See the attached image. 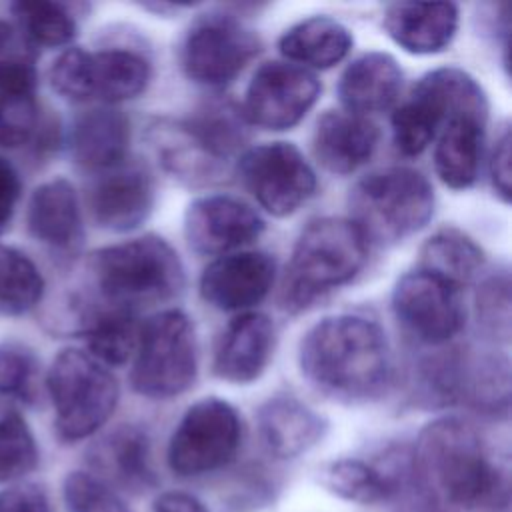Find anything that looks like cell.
Here are the masks:
<instances>
[{
    "mask_svg": "<svg viewBox=\"0 0 512 512\" xmlns=\"http://www.w3.org/2000/svg\"><path fill=\"white\" fill-rule=\"evenodd\" d=\"M298 364L312 388L346 404L380 398L392 372L386 332L376 320L358 314L326 316L308 328Z\"/></svg>",
    "mask_w": 512,
    "mask_h": 512,
    "instance_id": "cell-1",
    "label": "cell"
},
{
    "mask_svg": "<svg viewBox=\"0 0 512 512\" xmlns=\"http://www.w3.org/2000/svg\"><path fill=\"white\" fill-rule=\"evenodd\" d=\"M410 452L420 482L442 506L478 510L506 502V478L468 420L460 416L430 420Z\"/></svg>",
    "mask_w": 512,
    "mask_h": 512,
    "instance_id": "cell-2",
    "label": "cell"
},
{
    "mask_svg": "<svg viewBox=\"0 0 512 512\" xmlns=\"http://www.w3.org/2000/svg\"><path fill=\"white\" fill-rule=\"evenodd\" d=\"M88 270L104 306L128 312L172 300L186 282L178 252L156 234L98 248Z\"/></svg>",
    "mask_w": 512,
    "mask_h": 512,
    "instance_id": "cell-3",
    "label": "cell"
},
{
    "mask_svg": "<svg viewBox=\"0 0 512 512\" xmlns=\"http://www.w3.org/2000/svg\"><path fill=\"white\" fill-rule=\"evenodd\" d=\"M368 260V242L340 216L310 220L292 248L282 282V306L296 314L352 282Z\"/></svg>",
    "mask_w": 512,
    "mask_h": 512,
    "instance_id": "cell-4",
    "label": "cell"
},
{
    "mask_svg": "<svg viewBox=\"0 0 512 512\" xmlns=\"http://www.w3.org/2000/svg\"><path fill=\"white\" fill-rule=\"evenodd\" d=\"M436 196L428 178L404 166L384 168L360 178L348 196V220L364 240L378 246L402 242L434 216Z\"/></svg>",
    "mask_w": 512,
    "mask_h": 512,
    "instance_id": "cell-5",
    "label": "cell"
},
{
    "mask_svg": "<svg viewBox=\"0 0 512 512\" xmlns=\"http://www.w3.org/2000/svg\"><path fill=\"white\" fill-rule=\"evenodd\" d=\"M46 390L54 408V430L68 444L96 434L120 398L112 372L78 348L56 354L46 374Z\"/></svg>",
    "mask_w": 512,
    "mask_h": 512,
    "instance_id": "cell-6",
    "label": "cell"
},
{
    "mask_svg": "<svg viewBox=\"0 0 512 512\" xmlns=\"http://www.w3.org/2000/svg\"><path fill=\"white\" fill-rule=\"evenodd\" d=\"M196 376L198 340L188 314L168 308L142 322L130 370L132 390L150 400H168L190 390Z\"/></svg>",
    "mask_w": 512,
    "mask_h": 512,
    "instance_id": "cell-7",
    "label": "cell"
},
{
    "mask_svg": "<svg viewBox=\"0 0 512 512\" xmlns=\"http://www.w3.org/2000/svg\"><path fill=\"white\" fill-rule=\"evenodd\" d=\"M484 108H488L486 92L472 74L456 66L430 70L392 112L394 146L404 156H418L452 112Z\"/></svg>",
    "mask_w": 512,
    "mask_h": 512,
    "instance_id": "cell-8",
    "label": "cell"
},
{
    "mask_svg": "<svg viewBox=\"0 0 512 512\" xmlns=\"http://www.w3.org/2000/svg\"><path fill=\"white\" fill-rule=\"evenodd\" d=\"M48 78L52 88L70 102L114 106L148 88L152 66L140 52L128 48L90 52L72 46L52 62Z\"/></svg>",
    "mask_w": 512,
    "mask_h": 512,
    "instance_id": "cell-9",
    "label": "cell"
},
{
    "mask_svg": "<svg viewBox=\"0 0 512 512\" xmlns=\"http://www.w3.org/2000/svg\"><path fill=\"white\" fill-rule=\"evenodd\" d=\"M242 418L218 396L200 398L178 420L166 448L168 468L180 478H196L228 466L242 446Z\"/></svg>",
    "mask_w": 512,
    "mask_h": 512,
    "instance_id": "cell-10",
    "label": "cell"
},
{
    "mask_svg": "<svg viewBox=\"0 0 512 512\" xmlns=\"http://www.w3.org/2000/svg\"><path fill=\"white\" fill-rule=\"evenodd\" d=\"M260 52L258 34L232 14L196 18L182 38L178 60L188 80L218 88L232 82Z\"/></svg>",
    "mask_w": 512,
    "mask_h": 512,
    "instance_id": "cell-11",
    "label": "cell"
},
{
    "mask_svg": "<svg viewBox=\"0 0 512 512\" xmlns=\"http://www.w3.org/2000/svg\"><path fill=\"white\" fill-rule=\"evenodd\" d=\"M236 174L252 198L276 218L298 212L318 186L314 168L292 142H264L244 150Z\"/></svg>",
    "mask_w": 512,
    "mask_h": 512,
    "instance_id": "cell-12",
    "label": "cell"
},
{
    "mask_svg": "<svg viewBox=\"0 0 512 512\" xmlns=\"http://www.w3.org/2000/svg\"><path fill=\"white\" fill-rule=\"evenodd\" d=\"M392 312L424 346H446L466 324L462 288L422 268L400 276L392 290Z\"/></svg>",
    "mask_w": 512,
    "mask_h": 512,
    "instance_id": "cell-13",
    "label": "cell"
},
{
    "mask_svg": "<svg viewBox=\"0 0 512 512\" xmlns=\"http://www.w3.org/2000/svg\"><path fill=\"white\" fill-rule=\"evenodd\" d=\"M320 92L322 86L314 72L292 62L272 60L252 74L240 110L252 126L290 130L314 108Z\"/></svg>",
    "mask_w": 512,
    "mask_h": 512,
    "instance_id": "cell-14",
    "label": "cell"
},
{
    "mask_svg": "<svg viewBox=\"0 0 512 512\" xmlns=\"http://www.w3.org/2000/svg\"><path fill=\"white\" fill-rule=\"evenodd\" d=\"M264 218L232 194H204L184 212V238L192 252L224 256L252 244L264 232Z\"/></svg>",
    "mask_w": 512,
    "mask_h": 512,
    "instance_id": "cell-15",
    "label": "cell"
},
{
    "mask_svg": "<svg viewBox=\"0 0 512 512\" xmlns=\"http://www.w3.org/2000/svg\"><path fill=\"white\" fill-rule=\"evenodd\" d=\"M156 200L154 178L138 160H126L96 174L86 202L94 224L108 232H130L152 214Z\"/></svg>",
    "mask_w": 512,
    "mask_h": 512,
    "instance_id": "cell-16",
    "label": "cell"
},
{
    "mask_svg": "<svg viewBox=\"0 0 512 512\" xmlns=\"http://www.w3.org/2000/svg\"><path fill=\"white\" fill-rule=\"evenodd\" d=\"M276 278V262L268 252L240 250L214 258L200 274V296L222 312H250L260 304Z\"/></svg>",
    "mask_w": 512,
    "mask_h": 512,
    "instance_id": "cell-17",
    "label": "cell"
},
{
    "mask_svg": "<svg viewBox=\"0 0 512 512\" xmlns=\"http://www.w3.org/2000/svg\"><path fill=\"white\" fill-rule=\"evenodd\" d=\"M86 462L88 472L120 494L140 496L158 486L152 442L146 428L138 424H120L102 434L88 448Z\"/></svg>",
    "mask_w": 512,
    "mask_h": 512,
    "instance_id": "cell-18",
    "label": "cell"
},
{
    "mask_svg": "<svg viewBox=\"0 0 512 512\" xmlns=\"http://www.w3.org/2000/svg\"><path fill=\"white\" fill-rule=\"evenodd\" d=\"M276 346V328L264 312H242L224 328L214 352L212 372L230 384L256 382L268 368Z\"/></svg>",
    "mask_w": 512,
    "mask_h": 512,
    "instance_id": "cell-19",
    "label": "cell"
},
{
    "mask_svg": "<svg viewBox=\"0 0 512 512\" xmlns=\"http://www.w3.org/2000/svg\"><path fill=\"white\" fill-rule=\"evenodd\" d=\"M256 428L266 452L280 460H292L314 446L328 434V420L290 394H278L260 404Z\"/></svg>",
    "mask_w": 512,
    "mask_h": 512,
    "instance_id": "cell-20",
    "label": "cell"
},
{
    "mask_svg": "<svg viewBox=\"0 0 512 512\" xmlns=\"http://www.w3.org/2000/svg\"><path fill=\"white\" fill-rule=\"evenodd\" d=\"M460 24V10L454 2H396L388 4L382 28L404 52L430 56L444 52Z\"/></svg>",
    "mask_w": 512,
    "mask_h": 512,
    "instance_id": "cell-21",
    "label": "cell"
},
{
    "mask_svg": "<svg viewBox=\"0 0 512 512\" xmlns=\"http://www.w3.org/2000/svg\"><path fill=\"white\" fill-rule=\"evenodd\" d=\"M146 138L164 172L186 186H206L222 178L228 162L216 156L184 120H156Z\"/></svg>",
    "mask_w": 512,
    "mask_h": 512,
    "instance_id": "cell-22",
    "label": "cell"
},
{
    "mask_svg": "<svg viewBox=\"0 0 512 512\" xmlns=\"http://www.w3.org/2000/svg\"><path fill=\"white\" fill-rule=\"evenodd\" d=\"M454 404L488 418L510 412V360L494 348L458 350Z\"/></svg>",
    "mask_w": 512,
    "mask_h": 512,
    "instance_id": "cell-23",
    "label": "cell"
},
{
    "mask_svg": "<svg viewBox=\"0 0 512 512\" xmlns=\"http://www.w3.org/2000/svg\"><path fill=\"white\" fill-rule=\"evenodd\" d=\"M488 110H458L442 124L434 144V170L452 190L470 188L482 166Z\"/></svg>",
    "mask_w": 512,
    "mask_h": 512,
    "instance_id": "cell-24",
    "label": "cell"
},
{
    "mask_svg": "<svg viewBox=\"0 0 512 512\" xmlns=\"http://www.w3.org/2000/svg\"><path fill=\"white\" fill-rule=\"evenodd\" d=\"M380 140L378 126L346 110H326L314 128L312 150L318 164L338 176H346L364 166Z\"/></svg>",
    "mask_w": 512,
    "mask_h": 512,
    "instance_id": "cell-25",
    "label": "cell"
},
{
    "mask_svg": "<svg viewBox=\"0 0 512 512\" xmlns=\"http://www.w3.org/2000/svg\"><path fill=\"white\" fill-rule=\"evenodd\" d=\"M130 120L114 106L82 112L70 128V154L88 172L100 174L128 160Z\"/></svg>",
    "mask_w": 512,
    "mask_h": 512,
    "instance_id": "cell-26",
    "label": "cell"
},
{
    "mask_svg": "<svg viewBox=\"0 0 512 512\" xmlns=\"http://www.w3.org/2000/svg\"><path fill=\"white\" fill-rule=\"evenodd\" d=\"M404 74L388 52L372 50L354 58L340 76L338 98L346 112L366 116L392 108L400 96Z\"/></svg>",
    "mask_w": 512,
    "mask_h": 512,
    "instance_id": "cell-27",
    "label": "cell"
},
{
    "mask_svg": "<svg viewBox=\"0 0 512 512\" xmlns=\"http://www.w3.org/2000/svg\"><path fill=\"white\" fill-rule=\"evenodd\" d=\"M30 236L52 250H72L82 240V214L76 188L66 178L40 184L26 208Z\"/></svg>",
    "mask_w": 512,
    "mask_h": 512,
    "instance_id": "cell-28",
    "label": "cell"
},
{
    "mask_svg": "<svg viewBox=\"0 0 512 512\" xmlns=\"http://www.w3.org/2000/svg\"><path fill=\"white\" fill-rule=\"evenodd\" d=\"M354 36L340 20L326 14L308 16L282 32L278 50L286 62L302 68L326 70L342 62L352 50Z\"/></svg>",
    "mask_w": 512,
    "mask_h": 512,
    "instance_id": "cell-29",
    "label": "cell"
},
{
    "mask_svg": "<svg viewBox=\"0 0 512 512\" xmlns=\"http://www.w3.org/2000/svg\"><path fill=\"white\" fill-rule=\"evenodd\" d=\"M142 322L136 312L96 306L82 314L80 334L86 342V352L106 368L122 366L134 358L140 340Z\"/></svg>",
    "mask_w": 512,
    "mask_h": 512,
    "instance_id": "cell-30",
    "label": "cell"
},
{
    "mask_svg": "<svg viewBox=\"0 0 512 512\" xmlns=\"http://www.w3.org/2000/svg\"><path fill=\"white\" fill-rule=\"evenodd\" d=\"M318 482L332 496L360 504L376 506L392 500L394 484L384 466L362 458H336L318 468Z\"/></svg>",
    "mask_w": 512,
    "mask_h": 512,
    "instance_id": "cell-31",
    "label": "cell"
},
{
    "mask_svg": "<svg viewBox=\"0 0 512 512\" xmlns=\"http://www.w3.org/2000/svg\"><path fill=\"white\" fill-rule=\"evenodd\" d=\"M484 264V250L474 238L454 226H446L422 244L418 268L464 288V284H470L480 276Z\"/></svg>",
    "mask_w": 512,
    "mask_h": 512,
    "instance_id": "cell-32",
    "label": "cell"
},
{
    "mask_svg": "<svg viewBox=\"0 0 512 512\" xmlns=\"http://www.w3.org/2000/svg\"><path fill=\"white\" fill-rule=\"evenodd\" d=\"M192 132L222 160H230L248 138V122L230 100H212L200 106L192 116L184 118Z\"/></svg>",
    "mask_w": 512,
    "mask_h": 512,
    "instance_id": "cell-33",
    "label": "cell"
},
{
    "mask_svg": "<svg viewBox=\"0 0 512 512\" xmlns=\"http://www.w3.org/2000/svg\"><path fill=\"white\" fill-rule=\"evenodd\" d=\"M40 460L36 438L20 410L0 400V484H16L36 470Z\"/></svg>",
    "mask_w": 512,
    "mask_h": 512,
    "instance_id": "cell-34",
    "label": "cell"
},
{
    "mask_svg": "<svg viewBox=\"0 0 512 512\" xmlns=\"http://www.w3.org/2000/svg\"><path fill=\"white\" fill-rule=\"evenodd\" d=\"M44 296V278L38 266L18 248L0 244V310L26 314Z\"/></svg>",
    "mask_w": 512,
    "mask_h": 512,
    "instance_id": "cell-35",
    "label": "cell"
},
{
    "mask_svg": "<svg viewBox=\"0 0 512 512\" xmlns=\"http://www.w3.org/2000/svg\"><path fill=\"white\" fill-rule=\"evenodd\" d=\"M14 24L36 48H60L74 40L76 20L66 6L48 0H28L12 4Z\"/></svg>",
    "mask_w": 512,
    "mask_h": 512,
    "instance_id": "cell-36",
    "label": "cell"
},
{
    "mask_svg": "<svg viewBox=\"0 0 512 512\" xmlns=\"http://www.w3.org/2000/svg\"><path fill=\"white\" fill-rule=\"evenodd\" d=\"M40 396V360L16 340L0 344V400L34 404Z\"/></svg>",
    "mask_w": 512,
    "mask_h": 512,
    "instance_id": "cell-37",
    "label": "cell"
},
{
    "mask_svg": "<svg viewBox=\"0 0 512 512\" xmlns=\"http://www.w3.org/2000/svg\"><path fill=\"white\" fill-rule=\"evenodd\" d=\"M510 274L494 272L482 280L474 296V312L478 328L494 344H508L512 330L510 316Z\"/></svg>",
    "mask_w": 512,
    "mask_h": 512,
    "instance_id": "cell-38",
    "label": "cell"
},
{
    "mask_svg": "<svg viewBox=\"0 0 512 512\" xmlns=\"http://www.w3.org/2000/svg\"><path fill=\"white\" fill-rule=\"evenodd\" d=\"M36 82V48L14 22L0 20V88L34 92Z\"/></svg>",
    "mask_w": 512,
    "mask_h": 512,
    "instance_id": "cell-39",
    "label": "cell"
},
{
    "mask_svg": "<svg viewBox=\"0 0 512 512\" xmlns=\"http://www.w3.org/2000/svg\"><path fill=\"white\" fill-rule=\"evenodd\" d=\"M42 128L34 92L0 88V146L18 148L38 138Z\"/></svg>",
    "mask_w": 512,
    "mask_h": 512,
    "instance_id": "cell-40",
    "label": "cell"
},
{
    "mask_svg": "<svg viewBox=\"0 0 512 512\" xmlns=\"http://www.w3.org/2000/svg\"><path fill=\"white\" fill-rule=\"evenodd\" d=\"M66 512H134L126 498L88 470H72L62 482Z\"/></svg>",
    "mask_w": 512,
    "mask_h": 512,
    "instance_id": "cell-41",
    "label": "cell"
},
{
    "mask_svg": "<svg viewBox=\"0 0 512 512\" xmlns=\"http://www.w3.org/2000/svg\"><path fill=\"white\" fill-rule=\"evenodd\" d=\"M512 146V136H510V126H502L500 134L496 136L492 156H490V180L496 196L508 204L512 198V170H510V152Z\"/></svg>",
    "mask_w": 512,
    "mask_h": 512,
    "instance_id": "cell-42",
    "label": "cell"
},
{
    "mask_svg": "<svg viewBox=\"0 0 512 512\" xmlns=\"http://www.w3.org/2000/svg\"><path fill=\"white\" fill-rule=\"evenodd\" d=\"M22 182L16 168L0 154V234H4L14 218L20 200Z\"/></svg>",
    "mask_w": 512,
    "mask_h": 512,
    "instance_id": "cell-43",
    "label": "cell"
},
{
    "mask_svg": "<svg viewBox=\"0 0 512 512\" xmlns=\"http://www.w3.org/2000/svg\"><path fill=\"white\" fill-rule=\"evenodd\" d=\"M152 512H210V510L198 496L190 492L166 490L154 498Z\"/></svg>",
    "mask_w": 512,
    "mask_h": 512,
    "instance_id": "cell-44",
    "label": "cell"
},
{
    "mask_svg": "<svg viewBox=\"0 0 512 512\" xmlns=\"http://www.w3.org/2000/svg\"><path fill=\"white\" fill-rule=\"evenodd\" d=\"M0 512H6V510H4V506H2V502H0Z\"/></svg>",
    "mask_w": 512,
    "mask_h": 512,
    "instance_id": "cell-45",
    "label": "cell"
}]
</instances>
